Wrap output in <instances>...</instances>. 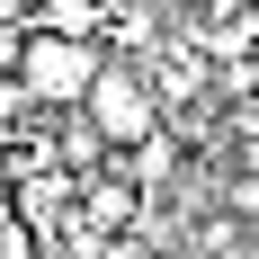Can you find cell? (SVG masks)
<instances>
[{
  "instance_id": "6da1fadb",
  "label": "cell",
  "mask_w": 259,
  "mask_h": 259,
  "mask_svg": "<svg viewBox=\"0 0 259 259\" xmlns=\"http://www.w3.org/2000/svg\"><path fill=\"white\" fill-rule=\"evenodd\" d=\"M80 125L99 134V143H143V134L161 125V99L152 80L134 72V63H90V80H80Z\"/></svg>"
},
{
  "instance_id": "7a4b0ae2",
  "label": "cell",
  "mask_w": 259,
  "mask_h": 259,
  "mask_svg": "<svg viewBox=\"0 0 259 259\" xmlns=\"http://www.w3.org/2000/svg\"><path fill=\"white\" fill-rule=\"evenodd\" d=\"M90 63H99V54L80 45L72 27H36V36L18 45V90H27L36 107H72L80 80H90Z\"/></svg>"
},
{
  "instance_id": "3957f363",
  "label": "cell",
  "mask_w": 259,
  "mask_h": 259,
  "mask_svg": "<svg viewBox=\"0 0 259 259\" xmlns=\"http://www.w3.org/2000/svg\"><path fill=\"white\" fill-rule=\"evenodd\" d=\"M125 214H134V188H116V179L90 188V224H125Z\"/></svg>"
},
{
  "instance_id": "277c9868",
  "label": "cell",
  "mask_w": 259,
  "mask_h": 259,
  "mask_svg": "<svg viewBox=\"0 0 259 259\" xmlns=\"http://www.w3.org/2000/svg\"><path fill=\"white\" fill-rule=\"evenodd\" d=\"M233 259H259V241H241V250H233Z\"/></svg>"
}]
</instances>
